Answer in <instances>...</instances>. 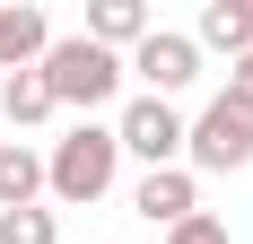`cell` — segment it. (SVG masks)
<instances>
[{"label": "cell", "instance_id": "1", "mask_svg": "<svg viewBox=\"0 0 253 244\" xmlns=\"http://www.w3.org/2000/svg\"><path fill=\"white\" fill-rule=\"evenodd\" d=\"M114 174H123V140H114L105 122H79L70 140H52V157H44V192L70 201V209H87V201L114 192Z\"/></svg>", "mask_w": 253, "mask_h": 244}, {"label": "cell", "instance_id": "2", "mask_svg": "<svg viewBox=\"0 0 253 244\" xmlns=\"http://www.w3.org/2000/svg\"><path fill=\"white\" fill-rule=\"evenodd\" d=\"M35 70H44L52 105H79V114H96V105L123 96V52L87 44V35H52V52L35 61Z\"/></svg>", "mask_w": 253, "mask_h": 244}, {"label": "cell", "instance_id": "3", "mask_svg": "<svg viewBox=\"0 0 253 244\" xmlns=\"http://www.w3.org/2000/svg\"><path fill=\"white\" fill-rule=\"evenodd\" d=\"M183 157H192L201 174H236V166H253V105L210 96L201 122H183Z\"/></svg>", "mask_w": 253, "mask_h": 244}, {"label": "cell", "instance_id": "4", "mask_svg": "<svg viewBox=\"0 0 253 244\" xmlns=\"http://www.w3.org/2000/svg\"><path fill=\"white\" fill-rule=\"evenodd\" d=\"M114 140H123V157H140V166H183V114L166 96H131L123 122H114Z\"/></svg>", "mask_w": 253, "mask_h": 244}, {"label": "cell", "instance_id": "5", "mask_svg": "<svg viewBox=\"0 0 253 244\" xmlns=\"http://www.w3.org/2000/svg\"><path fill=\"white\" fill-rule=\"evenodd\" d=\"M123 70H140V79H149V96H166V105H175L183 87L201 79V44H192V35H175V26H157L149 44H131V61H123Z\"/></svg>", "mask_w": 253, "mask_h": 244}, {"label": "cell", "instance_id": "6", "mask_svg": "<svg viewBox=\"0 0 253 244\" xmlns=\"http://www.w3.org/2000/svg\"><path fill=\"white\" fill-rule=\"evenodd\" d=\"M131 209H140V218H157V227H183L192 209H201L192 166H157V174H140V183H131Z\"/></svg>", "mask_w": 253, "mask_h": 244}, {"label": "cell", "instance_id": "7", "mask_svg": "<svg viewBox=\"0 0 253 244\" xmlns=\"http://www.w3.org/2000/svg\"><path fill=\"white\" fill-rule=\"evenodd\" d=\"M52 52V26L35 0H0V70H35Z\"/></svg>", "mask_w": 253, "mask_h": 244}, {"label": "cell", "instance_id": "8", "mask_svg": "<svg viewBox=\"0 0 253 244\" xmlns=\"http://www.w3.org/2000/svg\"><path fill=\"white\" fill-rule=\"evenodd\" d=\"M192 44H201V52H227V61H245V52H253V0H201Z\"/></svg>", "mask_w": 253, "mask_h": 244}, {"label": "cell", "instance_id": "9", "mask_svg": "<svg viewBox=\"0 0 253 244\" xmlns=\"http://www.w3.org/2000/svg\"><path fill=\"white\" fill-rule=\"evenodd\" d=\"M149 35H157V18L140 9V0H96V9H87V44H105V52L149 44Z\"/></svg>", "mask_w": 253, "mask_h": 244}, {"label": "cell", "instance_id": "10", "mask_svg": "<svg viewBox=\"0 0 253 244\" xmlns=\"http://www.w3.org/2000/svg\"><path fill=\"white\" fill-rule=\"evenodd\" d=\"M44 201V157L26 140H0V209H35Z\"/></svg>", "mask_w": 253, "mask_h": 244}, {"label": "cell", "instance_id": "11", "mask_svg": "<svg viewBox=\"0 0 253 244\" xmlns=\"http://www.w3.org/2000/svg\"><path fill=\"white\" fill-rule=\"evenodd\" d=\"M0 114H9V131H35V122L61 114V105H52L44 70H9V79H0Z\"/></svg>", "mask_w": 253, "mask_h": 244}, {"label": "cell", "instance_id": "12", "mask_svg": "<svg viewBox=\"0 0 253 244\" xmlns=\"http://www.w3.org/2000/svg\"><path fill=\"white\" fill-rule=\"evenodd\" d=\"M0 244H61V227H52L44 201L35 209H0Z\"/></svg>", "mask_w": 253, "mask_h": 244}, {"label": "cell", "instance_id": "13", "mask_svg": "<svg viewBox=\"0 0 253 244\" xmlns=\"http://www.w3.org/2000/svg\"><path fill=\"white\" fill-rule=\"evenodd\" d=\"M166 244H227V218H210V209H192L183 227H166Z\"/></svg>", "mask_w": 253, "mask_h": 244}, {"label": "cell", "instance_id": "14", "mask_svg": "<svg viewBox=\"0 0 253 244\" xmlns=\"http://www.w3.org/2000/svg\"><path fill=\"white\" fill-rule=\"evenodd\" d=\"M227 96H236V105H253V52H245V61H227Z\"/></svg>", "mask_w": 253, "mask_h": 244}]
</instances>
